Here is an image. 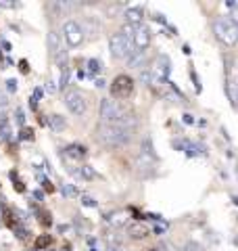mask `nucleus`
Masks as SVG:
<instances>
[{"label": "nucleus", "mask_w": 238, "mask_h": 251, "mask_svg": "<svg viewBox=\"0 0 238 251\" xmlns=\"http://www.w3.org/2000/svg\"><path fill=\"white\" fill-rule=\"evenodd\" d=\"M96 140L107 149H121L125 145H130L132 130H125L121 126H115V124H98Z\"/></svg>", "instance_id": "f257e3e1"}, {"label": "nucleus", "mask_w": 238, "mask_h": 251, "mask_svg": "<svg viewBox=\"0 0 238 251\" xmlns=\"http://www.w3.org/2000/svg\"><path fill=\"white\" fill-rule=\"evenodd\" d=\"M213 34L224 46H236L238 44V25H234L228 17H219L213 21Z\"/></svg>", "instance_id": "f03ea898"}, {"label": "nucleus", "mask_w": 238, "mask_h": 251, "mask_svg": "<svg viewBox=\"0 0 238 251\" xmlns=\"http://www.w3.org/2000/svg\"><path fill=\"white\" fill-rule=\"evenodd\" d=\"M109 50L115 59H130V54L134 52V44L130 38H125L121 31H117L109 38Z\"/></svg>", "instance_id": "7ed1b4c3"}, {"label": "nucleus", "mask_w": 238, "mask_h": 251, "mask_svg": "<svg viewBox=\"0 0 238 251\" xmlns=\"http://www.w3.org/2000/svg\"><path fill=\"white\" fill-rule=\"evenodd\" d=\"M121 115H123V109L117 100H113V99H102L100 100V120H102V124H117Z\"/></svg>", "instance_id": "20e7f679"}, {"label": "nucleus", "mask_w": 238, "mask_h": 251, "mask_svg": "<svg viewBox=\"0 0 238 251\" xmlns=\"http://www.w3.org/2000/svg\"><path fill=\"white\" fill-rule=\"evenodd\" d=\"M63 38H65V42L69 44V46H79L84 42V27L79 25L77 21H73V19H69V21H65L63 23Z\"/></svg>", "instance_id": "39448f33"}, {"label": "nucleus", "mask_w": 238, "mask_h": 251, "mask_svg": "<svg viewBox=\"0 0 238 251\" xmlns=\"http://www.w3.org/2000/svg\"><path fill=\"white\" fill-rule=\"evenodd\" d=\"M65 107L73 115H84L86 109H88V103H86V97L79 90H69L65 92Z\"/></svg>", "instance_id": "423d86ee"}, {"label": "nucleus", "mask_w": 238, "mask_h": 251, "mask_svg": "<svg viewBox=\"0 0 238 251\" xmlns=\"http://www.w3.org/2000/svg\"><path fill=\"white\" fill-rule=\"evenodd\" d=\"M132 90H134V80L125 74L117 75L113 80V84H111V94H113L115 99H128L132 94Z\"/></svg>", "instance_id": "0eeeda50"}, {"label": "nucleus", "mask_w": 238, "mask_h": 251, "mask_svg": "<svg viewBox=\"0 0 238 251\" xmlns=\"http://www.w3.org/2000/svg\"><path fill=\"white\" fill-rule=\"evenodd\" d=\"M150 42H153V34H150V29L146 25H138L134 27V36H132V44L136 46L138 50H146Z\"/></svg>", "instance_id": "6e6552de"}, {"label": "nucleus", "mask_w": 238, "mask_h": 251, "mask_svg": "<svg viewBox=\"0 0 238 251\" xmlns=\"http://www.w3.org/2000/svg\"><path fill=\"white\" fill-rule=\"evenodd\" d=\"M123 17H125V25L138 27V25H142V17H144V13H142L140 6H132V9H125Z\"/></svg>", "instance_id": "1a4fd4ad"}, {"label": "nucleus", "mask_w": 238, "mask_h": 251, "mask_svg": "<svg viewBox=\"0 0 238 251\" xmlns=\"http://www.w3.org/2000/svg\"><path fill=\"white\" fill-rule=\"evenodd\" d=\"M157 72H159V80L161 82H165L169 77V74H171V61H169V57L167 54H159V59H157Z\"/></svg>", "instance_id": "9d476101"}, {"label": "nucleus", "mask_w": 238, "mask_h": 251, "mask_svg": "<svg viewBox=\"0 0 238 251\" xmlns=\"http://www.w3.org/2000/svg\"><path fill=\"white\" fill-rule=\"evenodd\" d=\"M144 61H146V50H134L128 59V65L132 69H138V67L144 65Z\"/></svg>", "instance_id": "9b49d317"}, {"label": "nucleus", "mask_w": 238, "mask_h": 251, "mask_svg": "<svg viewBox=\"0 0 238 251\" xmlns=\"http://www.w3.org/2000/svg\"><path fill=\"white\" fill-rule=\"evenodd\" d=\"M140 155H144V157H148V159L157 161V153H155V147H153V140H150V136H144V140H142Z\"/></svg>", "instance_id": "f8f14e48"}, {"label": "nucleus", "mask_w": 238, "mask_h": 251, "mask_svg": "<svg viewBox=\"0 0 238 251\" xmlns=\"http://www.w3.org/2000/svg\"><path fill=\"white\" fill-rule=\"evenodd\" d=\"M65 151H67V157H71V159H84L88 155V149L82 145H69Z\"/></svg>", "instance_id": "ddd939ff"}, {"label": "nucleus", "mask_w": 238, "mask_h": 251, "mask_svg": "<svg viewBox=\"0 0 238 251\" xmlns=\"http://www.w3.org/2000/svg\"><path fill=\"white\" fill-rule=\"evenodd\" d=\"M125 220H128L125 211H113V214H109V216H107V222H109L111 226H117V228L125 224Z\"/></svg>", "instance_id": "4468645a"}, {"label": "nucleus", "mask_w": 238, "mask_h": 251, "mask_svg": "<svg viewBox=\"0 0 238 251\" xmlns=\"http://www.w3.org/2000/svg\"><path fill=\"white\" fill-rule=\"evenodd\" d=\"M48 126H50V130H54V132L65 130V117H61V115H50V117H48Z\"/></svg>", "instance_id": "2eb2a0df"}, {"label": "nucleus", "mask_w": 238, "mask_h": 251, "mask_svg": "<svg viewBox=\"0 0 238 251\" xmlns=\"http://www.w3.org/2000/svg\"><path fill=\"white\" fill-rule=\"evenodd\" d=\"M48 49L52 50L54 57L61 52V44H59V34H57V31H50V34H48Z\"/></svg>", "instance_id": "dca6fc26"}, {"label": "nucleus", "mask_w": 238, "mask_h": 251, "mask_svg": "<svg viewBox=\"0 0 238 251\" xmlns=\"http://www.w3.org/2000/svg\"><path fill=\"white\" fill-rule=\"evenodd\" d=\"M128 232H130L132 239H144L146 237V228L142 224H132L128 228Z\"/></svg>", "instance_id": "f3484780"}, {"label": "nucleus", "mask_w": 238, "mask_h": 251, "mask_svg": "<svg viewBox=\"0 0 238 251\" xmlns=\"http://www.w3.org/2000/svg\"><path fill=\"white\" fill-rule=\"evenodd\" d=\"M188 157H196V155H207V149H205L203 145H196V143H190L188 151H186Z\"/></svg>", "instance_id": "a211bd4d"}, {"label": "nucleus", "mask_w": 238, "mask_h": 251, "mask_svg": "<svg viewBox=\"0 0 238 251\" xmlns=\"http://www.w3.org/2000/svg\"><path fill=\"white\" fill-rule=\"evenodd\" d=\"M77 174H79V176H82L84 180H92L94 176H96V172H94V170H92V166H82V168H79V170H77Z\"/></svg>", "instance_id": "6ab92c4d"}, {"label": "nucleus", "mask_w": 238, "mask_h": 251, "mask_svg": "<svg viewBox=\"0 0 238 251\" xmlns=\"http://www.w3.org/2000/svg\"><path fill=\"white\" fill-rule=\"evenodd\" d=\"M61 193H63V197H69V199L77 197V188L73 184H63L61 186Z\"/></svg>", "instance_id": "aec40b11"}, {"label": "nucleus", "mask_w": 238, "mask_h": 251, "mask_svg": "<svg viewBox=\"0 0 238 251\" xmlns=\"http://www.w3.org/2000/svg\"><path fill=\"white\" fill-rule=\"evenodd\" d=\"M52 243V239H50V234H42V237H38L36 239V249L40 251V249H44V247H48Z\"/></svg>", "instance_id": "412c9836"}, {"label": "nucleus", "mask_w": 238, "mask_h": 251, "mask_svg": "<svg viewBox=\"0 0 238 251\" xmlns=\"http://www.w3.org/2000/svg\"><path fill=\"white\" fill-rule=\"evenodd\" d=\"M69 82V65L67 67H61V80H59V88L63 90Z\"/></svg>", "instance_id": "4be33fe9"}, {"label": "nucleus", "mask_w": 238, "mask_h": 251, "mask_svg": "<svg viewBox=\"0 0 238 251\" xmlns=\"http://www.w3.org/2000/svg\"><path fill=\"white\" fill-rule=\"evenodd\" d=\"M167 228H169V224L165 222V220H157V224H155V234H165L167 232Z\"/></svg>", "instance_id": "5701e85b"}, {"label": "nucleus", "mask_w": 238, "mask_h": 251, "mask_svg": "<svg viewBox=\"0 0 238 251\" xmlns=\"http://www.w3.org/2000/svg\"><path fill=\"white\" fill-rule=\"evenodd\" d=\"M228 94H230V99H232V103H238V80L228 86Z\"/></svg>", "instance_id": "b1692460"}, {"label": "nucleus", "mask_w": 238, "mask_h": 251, "mask_svg": "<svg viewBox=\"0 0 238 251\" xmlns=\"http://www.w3.org/2000/svg\"><path fill=\"white\" fill-rule=\"evenodd\" d=\"M88 72L90 74H98L100 72V61L98 59H90L88 61Z\"/></svg>", "instance_id": "393cba45"}, {"label": "nucleus", "mask_w": 238, "mask_h": 251, "mask_svg": "<svg viewBox=\"0 0 238 251\" xmlns=\"http://www.w3.org/2000/svg\"><path fill=\"white\" fill-rule=\"evenodd\" d=\"M140 82L146 84V86H150V84H153V74H150L148 69H144V72L140 74Z\"/></svg>", "instance_id": "a878e982"}, {"label": "nucleus", "mask_w": 238, "mask_h": 251, "mask_svg": "<svg viewBox=\"0 0 238 251\" xmlns=\"http://www.w3.org/2000/svg\"><path fill=\"white\" fill-rule=\"evenodd\" d=\"M228 19H230V21H232V23H234V25H238V2H236V4L232 6V13H230V15H228Z\"/></svg>", "instance_id": "bb28decb"}, {"label": "nucleus", "mask_w": 238, "mask_h": 251, "mask_svg": "<svg viewBox=\"0 0 238 251\" xmlns=\"http://www.w3.org/2000/svg\"><path fill=\"white\" fill-rule=\"evenodd\" d=\"M182 251H203V247L198 245V243H194V241H190V243H186V247L182 249Z\"/></svg>", "instance_id": "cd10ccee"}, {"label": "nucleus", "mask_w": 238, "mask_h": 251, "mask_svg": "<svg viewBox=\"0 0 238 251\" xmlns=\"http://www.w3.org/2000/svg\"><path fill=\"white\" fill-rule=\"evenodd\" d=\"M82 205H84V207H96L98 203L94 201L92 197H88V195H86V197H82Z\"/></svg>", "instance_id": "c85d7f7f"}, {"label": "nucleus", "mask_w": 238, "mask_h": 251, "mask_svg": "<svg viewBox=\"0 0 238 251\" xmlns=\"http://www.w3.org/2000/svg\"><path fill=\"white\" fill-rule=\"evenodd\" d=\"M6 105H9V97H6L4 92H0V113L6 109Z\"/></svg>", "instance_id": "c756f323"}, {"label": "nucleus", "mask_w": 238, "mask_h": 251, "mask_svg": "<svg viewBox=\"0 0 238 251\" xmlns=\"http://www.w3.org/2000/svg\"><path fill=\"white\" fill-rule=\"evenodd\" d=\"M157 251H176V249H173V247L169 245V243H159Z\"/></svg>", "instance_id": "7c9ffc66"}, {"label": "nucleus", "mask_w": 238, "mask_h": 251, "mask_svg": "<svg viewBox=\"0 0 238 251\" xmlns=\"http://www.w3.org/2000/svg\"><path fill=\"white\" fill-rule=\"evenodd\" d=\"M6 122H9V117H6V113L2 111V113H0V130L6 128Z\"/></svg>", "instance_id": "2f4dec72"}, {"label": "nucleus", "mask_w": 238, "mask_h": 251, "mask_svg": "<svg viewBox=\"0 0 238 251\" xmlns=\"http://www.w3.org/2000/svg\"><path fill=\"white\" fill-rule=\"evenodd\" d=\"M182 117H184V120H182V122H184V124H194V115L192 113H184V115H182Z\"/></svg>", "instance_id": "473e14b6"}, {"label": "nucleus", "mask_w": 238, "mask_h": 251, "mask_svg": "<svg viewBox=\"0 0 238 251\" xmlns=\"http://www.w3.org/2000/svg\"><path fill=\"white\" fill-rule=\"evenodd\" d=\"M6 88H9V92H15L17 90V80H9L6 82Z\"/></svg>", "instance_id": "72a5a7b5"}, {"label": "nucleus", "mask_w": 238, "mask_h": 251, "mask_svg": "<svg viewBox=\"0 0 238 251\" xmlns=\"http://www.w3.org/2000/svg\"><path fill=\"white\" fill-rule=\"evenodd\" d=\"M15 115H17V124H19V126L25 124V117H23V111H21V109H17V113H15Z\"/></svg>", "instance_id": "f704fd0d"}, {"label": "nucleus", "mask_w": 238, "mask_h": 251, "mask_svg": "<svg viewBox=\"0 0 238 251\" xmlns=\"http://www.w3.org/2000/svg\"><path fill=\"white\" fill-rule=\"evenodd\" d=\"M155 19H157L159 23H163V25H167V19H165V15H161V13H157V15H155Z\"/></svg>", "instance_id": "c9c22d12"}, {"label": "nucleus", "mask_w": 238, "mask_h": 251, "mask_svg": "<svg viewBox=\"0 0 238 251\" xmlns=\"http://www.w3.org/2000/svg\"><path fill=\"white\" fill-rule=\"evenodd\" d=\"M0 6H2V9H13V6H17L15 2H6V0H0Z\"/></svg>", "instance_id": "e433bc0d"}, {"label": "nucleus", "mask_w": 238, "mask_h": 251, "mask_svg": "<svg viewBox=\"0 0 238 251\" xmlns=\"http://www.w3.org/2000/svg\"><path fill=\"white\" fill-rule=\"evenodd\" d=\"M21 138H23V140H29V138H31V130L23 128V132H21Z\"/></svg>", "instance_id": "4c0bfd02"}, {"label": "nucleus", "mask_w": 238, "mask_h": 251, "mask_svg": "<svg viewBox=\"0 0 238 251\" xmlns=\"http://www.w3.org/2000/svg\"><path fill=\"white\" fill-rule=\"evenodd\" d=\"M40 97H42V88H36V92H34V99L38 100Z\"/></svg>", "instance_id": "58836bf2"}, {"label": "nucleus", "mask_w": 238, "mask_h": 251, "mask_svg": "<svg viewBox=\"0 0 238 251\" xmlns=\"http://www.w3.org/2000/svg\"><path fill=\"white\" fill-rule=\"evenodd\" d=\"M34 197H36V199H42L44 195H42V191H36V193H34Z\"/></svg>", "instance_id": "ea45409f"}, {"label": "nucleus", "mask_w": 238, "mask_h": 251, "mask_svg": "<svg viewBox=\"0 0 238 251\" xmlns=\"http://www.w3.org/2000/svg\"><path fill=\"white\" fill-rule=\"evenodd\" d=\"M96 86L98 88H105V80H96Z\"/></svg>", "instance_id": "a19ab883"}, {"label": "nucleus", "mask_w": 238, "mask_h": 251, "mask_svg": "<svg viewBox=\"0 0 238 251\" xmlns=\"http://www.w3.org/2000/svg\"><path fill=\"white\" fill-rule=\"evenodd\" d=\"M234 203H236V205H238V197H234Z\"/></svg>", "instance_id": "79ce46f5"}, {"label": "nucleus", "mask_w": 238, "mask_h": 251, "mask_svg": "<svg viewBox=\"0 0 238 251\" xmlns=\"http://www.w3.org/2000/svg\"><path fill=\"white\" fill-rule=\"evenodd\" d=\"M48 251H54V249H48Z\"/></svg>", "instance_id": "37998d69"}, {"label": "nucleus", "mask_w": 238, "mask_h": 251, "mask_svg": "<svg viewBox=\"0 0 238 251\" xmlns=\"http://www.w3.org/2000/svg\"><path fill=\"white\" fill-rule=\"evenodd\" d=\"M0 211H2V207H0Z\"/></svg>", "instance_id": "c03bdc74"}, {"label": "nucleus", "mask_w": 238, "mask_h": 251, "mask_svg": "<svg viewBox=\"0 0 238 251\" xmlns=\"http://www.w3.org/2000/svg\"><path fill=\"white\" fill-rule=\"evenodd\" d=\"M36 251H38V249H36Z\"/></svg>", "instance_id": "a18cd8bd"}]
</instances>
